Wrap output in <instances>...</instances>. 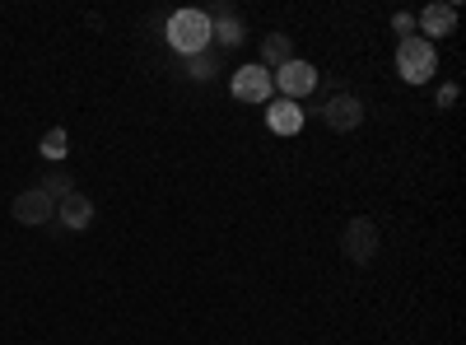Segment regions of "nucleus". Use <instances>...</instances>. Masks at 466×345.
<instances>
[{
  "label": "nucleus",
  "mask_w": 466,
  "mask_h": 345,
  "mask_svg": "<svg viewBox=\"0 0 466 345\" xmlns=\"http://www.w3.org/2000/svg\"><path fill=\"white\" fill-rule=\"evenodd\" d=\"M457 98H461L457 85H443V89H439V107H457Z\"/></svg>",
  "instance_id": "17"
},
{
  "label": "nucleus",
  "mask_w": 466,
  "mask_h": 345,
  "mask_svg": "<svg viewBox=\"0 0 466 345\" xmlns=\"http://www.w3.org/2000/svg\"><path fill=\"white\" fill-rule=\"evenodd\" d=\"M382 248V234H378V224L369 215H355L345 228H340V257L345 261H355V266H369Z\"/></svg>",
  "instance_id": "3"
},
{
  "label": "nucleus",
  "mask_w": 466,
  "mask_h": 345,
  "mask_svg": "<svg viewBox=\"0 0 466 345\" xmlns=\"http://www.w3.org/2000/svg\"><path fill=\"white\" fill-rule=\"evenodd\" d=\"M210 15V10H206ZM219 37V47H243V37H248V28H243V15L233 10V5H215V15H210V43Z\"/></svg>",
  "instance_id": "8"
},
{
  "label": "nucleus",
  "mask_w": 466,
  "mask_h": 345,
  "mask_svg": "<svg viewBox=\"0 0 466 345\" xmlns=\"http://www.w3.org/2000/svg\"><path fill=\"white\" fill-rule=\"evenodd\" d=\"M56 219L70 228V234H85V228L94 224V201L85 197V191H70V197L56 201Z\"/></svg>",
  "instance_id": "10"
},
{
  "label": "nucleus",
  "mask_w": 466,
  "mask_h": 345,
  "mask_svg": "<svg viewBox=\"0 0 466 345\" xmlns=\"http://www.w3.org/2000/svg\"><path fill=\"white\" fill-rule=\"evenodd\" d=\"M37 191H47L52 201H61V197H70V191H75V178L66 168H47L43 178H37Z\"/></svg>",
  "instance_id": "13"
},
{
  "label": "nucleus",
  "mask_w": 466,
  "mask_h": 345,
  "mask_svg": "<svg viewBox=\"0 0 466 345\" xmlns=\"http://www.w3.org/2000/svg\"><path fill=\"white\" fill-rule=\"evenodd\" d=\"M37 149H43V159H47V164H61V159L70 155V136H66V127H52Z\"/></svg>",
  "instance_id": "14"
},
{
  "label": "nucleus",
  "mask_w": 466,
  "mask_h": 345,
  "mask_svg": "<svg viewBox=\"0 0 466 345\" xmlns=\"http://www.w3.org/2000/svg\"><path fill=\"white\" fill-rule=\"evenodd\" d=\"M276 94V80H270L266 66H238L233 70V98L238 103H266Z\"/></svg>",
  "instance_id": "7"
},
{
  "label": "nucleus",
  "mask_w": 466,
  "mask_h": 345,
  "mask_svg": "<svg viewBox=\"0 0 466 345\" xmlns=\"http://www.w3.org/2000/svg\"><path fill=\"white\" fill-rule=\"evenodd\" d=\"M294 61V37L289 33H266L261 37V61L257 66H266L270 75H276L280 66H289Z\"/></svg>",
  "instance_id": "11"
},
{
  "label": "nucleus",
  "mask_w": 466,
  "mask_h": 345,
  "mask_svg": "<svg viewBox=\"0 0 466 345\" xmlns=\"http://www.w3.org/2000/svg\"><path fill=\"white\" fill-rule=\"evenodd\" d=\"M392 33H397V37H410V33H415V15H410V10H397V15H392Z\"/></svg>",
  "instance_id": "16"
},
{
  "label": "nucleus",
  "mask_w": 466,
  "mask_h": 345,
  "mask_svg": "<svg viewBox=\"0 0 466 345\" xmlns=\"http://www.w3.org/2000/svg\"><path fill=\"white\" fill-rule=\"evenodd\" d=\"M270 80H276V89L289 98V103H299V98H308V94H313L318 89V80H322V75H318V66H308V61H289V66H280L276 75H270Z\"/></svg>",
  "instance_id": "5"
},
{
  "label": "nucleus",
  "mask_w": 466,
  "mask_h": 345,
  "mask_svg": "<svg viewBox=\"0 0 466 345\" xmlns=\"http://www.w3.org/2000/svg\"><path fill=\"white\" fill-rule=\"evenodd\" d=\"M415 28H420L424 43H434V37H448V33L457 28V5H443V0H434V5H424V10L415 15Z\"/></svg>",
  "instance_id": "9"
},
{
  "label": "nucleus",
  "mask_w": 466,
  "mask_h": 345,
  "mask_svg": "<svg viewBox=\"0 0 466 345\" xmlns=\"http://www.w3.org/2000/svg\"><path fill=\"white\" fill-rule=\"evenodd\" d=\"M322 122H327V131H336V136H350V131H360L364 127V98H355V94H331L327 98V107H322Z\"/></svg>",
  "instance_id": "4"
},
{
  "label": "nucleus",
  "mask_w": 466,
  "mask_h": 345,
  "mask_svg": "<svg viewBox=\"0 0 466 345\" xmlns=\"http://www.w3.org/2000/svg\"><path fill=\"white\" fill-rule=\"evenodd\" d=\"M397 75L406 85H430L434 75H439V52L434 43H424L420 33L401 37V47H397Z\"/></svg>",
  "instance_id": "2"
},
{
  "label": "nucleus",
  "mask_w": 466,
  "mask_h": 345,
  "mask_svg": "<svg viewBox=\"0 0 466 345\" xmlns=\"http://www.w3.org/2000/svg\"><path fill=\"white\" fill-rule=\"evenodd\" d=\"M266 122H270V131H276V136H294V131H303V107L289 103V98H280V103H270Z\"/></svg>",
  "instance_id": "12"
},
{
  "label": "nucleus",
  "mask_w": 466,
  "mask_h": 345,
  "mask_svg": "<svg viewBox=\"0 0 466 345\" xmlns=\"http://www.w3.org/2000/svg\"><path fill=\"white\" fill-rule=\"evenodd\" d=\"M182 70L191 75V80H210V75H215V56H210V52H197V56H182Z\"/></svg>",
  "instance_id": "15"
},
{
  "label": "nucleus",
  "mask_w": 466,
  "mask_h": 345,
  "mask_svg": "<svg viewBox=\"0 0 466 345\" xmlns=\"http://www.w3.org/2000/svg\"><path fill=\"white\" fill-rule=\"evenodd\" d=\"M10 215H15V224H24V228H37V224L56 219V201L47 197V191H37V187H24L19 197L10 201Z\"/></svg>",
  "instance_id": "6"
},
{
  "label": "nucleus",
  "mask_w": 466,
  "mask_h": 345,
  "mask_svg": "<svg viewBox=\"0 0 466 345\" xmlns=\"http://www.w3.org/2000/svg\"><path fill=\"white\" fill-rule=\"evenodd\" d=\"M164 37L177 56H197L210 52V15L206 10H173L164 19Z\"/></svg>",
  "instance_id": "1"
}]
</instances>
